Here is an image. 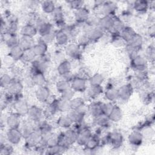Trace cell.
<instances>
[{"instance_id": "1", "label": "cell", "mask_w": 155, "mask_h": 155, "mask_svg": "<svg viewBox=\"0 0 155 155\" xmlns=\"http://www.w3.org/2000/svg\"><path fill=\"white\" fill-rule=\"evenodd\" d=\"M84 33L87 35L91 42H96L102 39L104 35L105 31L99 26L91 27L84 24Z\"/></svg>"}, {"instance_id": "2", "label": "cell", "mask_w": 155, "mask_h": 155, "mask_svg": "<svg viewBox=\"0 0 155 155\" xmlns=\"http://www.w3.org/2000/svg\"><path fill=\"white\" fill-rule=\"evenodd\" d=\"M38 33L41 37H43L53 30V25L47 19L42 17H38L35 25Z\"/></svg>"}, {"instance_id": "3", "label": "cell", "mask_w": 155, "mask_h": 155, "mask_svg": "<svg viewBox=\"0 0 155 155\" xmlns=\"http://www.w3.org/2000/svg\"><path fill=\"white\" fill-rule=\"evenodd\" d=\"M22 138L21 131L19 128H8L5 134L6 140L13 145L19 143Z\"/></svg>"}, {"instance_id": "4", "label": "cell", "mask_w": 155, "mask_h": 155, "mask_svg": "<svg viewBox=\"0 0 155 155\" xmlns=\"http://www.w3.org/2000/svg\"><path fill=\"white\" fill-rule=\"evenodd\" d=\"M24 139L25 145L27 148H34L41 142V132L39 130L36 129Z\"/></svg>"}, {"instance_id": "5", "label": "cell", "mask_w": 155, "mask_h": 155, "mask_svg": "<svg viewBox=\"0 0 155 155\" xmlns=\"http://www.w3.org/2000/svg\"><path fill=\"white\" fill-rule=\"evenodd\" d=\"M65 54L71 59H78L81 54V47L77 42H70L65 46Z\"/></svg>"}, {"instance_id": "6", "label": "cell", "mask_w": 155, "mask_h": 155, "mask_svg": "<svg viewBox=\"0 0 155 155\" xmlns=\"http://www.w3.org/2000/svg\"><path fill=\"white\" fill-rule=\"evenodd\" d=\"M70 84L71 88L74 92L82 93L85 91L87 89V79L78 75L75 76Z\"/></svg>"}, {"instance_id": "7", "label": "cell", "mask_w": 155, "mask_h": 155, "mask_svg": "<svg viewBox=\"0 0 155 155\" xmlns=\"http://www.w3.org/2000/svg\"><path fill=\"white\" fill-rule=\"evenodd\" d=\"M131 65L137 71H145L148 67V61L145 56L137 54L131 59Z\"/></svg>"}, {"instance_id": "8", "label": "cell", "mask_w": 155, "mask_h": 155, "mask_svg": "<svg viewBox=\"0 0 155 155\" xmlns=\"http://www.w3.org/2000/svg\"><path fill=\"white\" fill-rule=\"evenodd\" d=\"M118 96L119 100L127 102L133 93V87L131 84H127L122 85L118 89Z\"/></svg>"}, {"instance_id": "9", "label": "cell", "mask_w": 155, "mask_h": 155, "mask_svg": "<svg viewBox=\"0 0 155 155\" xmlns=\"http://www.w3.org/2000/svg\"><path fill=\"white\" fill-rule=\"evenodd\" d=\"M87 110L85 107L79 110H70L67 112V116L69 117L73 124L79 123L84 121L85 116Z\"/></svg>"}, {"instance_id": "10", "label": "cell", "mask_w": 155, "mask_h": 155, "mask_svg": "<svg viewBox=\"0 0 155 155\" xmlns=\"http://www.w3.org/2000/svg\"><path fill=\"white\" fill-rule=\"evenodd\" d=\"M92 135L93 133L91 130L88 127H85L78 133L76 143L79 146H84Z\"/></svg>"}, {"instance_id": "11", "label": "cell", "mask_w": 155, "mask_h": 155, "mask_svg": "<svg viewBox=\"0 0 155 155\" xmlns=\"http://www.w3.org/2000/svg\"><path fill=\"white\" fill-rule=\"evenodd\" d=\"M114 16H103L99 18L98 26L104 31H110L114 24Z\"/></svg>"}, {"instance_id": "12", "label": "cell", "mask_w": 155, "mask_h": 155, "mask_svg": "<svg viewBox=\"0 0 155 155\" xmlns=\"http://www.w3.org/2000/svg\"><path fill=\"white\" fill-rule=\"evenodd\" d=\"M13 108L16 113H18L21 116L27 115L29 106L27 101L22 97L17 99L13 103Z\"/></svg>"}, {"instance_id": "13", "label": "cell", "mask_w": 155, "mask_h": 155, "mask_svg": "<svg viewBox=\"0 0 155 155\" xmlns=\"http://www.w3.org/2000/svg\"><path fill=\"white\" fill-rule=\"evenodd\" d=\"M27 115L30 120L37 122L43 118L44 111L36 105H31L29 107Z\"/></svg>"}, {"instance_id": "14", "label": "cell", "mask_w": 155, "mask_h": 155, "mask_svg": "<svg viewBox=\"0 0 155 155\" xmlns=\"http://www.w3.org/2000/svg\"><path fill=\"white\" fill-rule=\"evenodd\" d=\"M8 128H19L21 125V116L15 112L10 114L5 120Z\"/></svg>"}, {"instance_id": "15", "label": "cell", "mask_w": 155, "mask_h": 155, "mask_svg": "<svg viewBox=\"0 0 155 155\" xmlns=\"http://www.w3.org/2000/svg\"><path fill=\"white\" fill-rule=\"evenodd\" d=\"M74 19L77 24H84L90 17L89 10L85 7H82L74 10Z\"/></svg>"}, {"instance_id": "16", "label": "cell", "mask_w": 155, "mask_h": 155, "mask_svg": "<svg viewBox=\"0 0 155 155\" xmlns=\"http://www.w3.org/2000/svg\"><path fill=\"white\" fill-rule=\"evenodd\" d=\"M108 143L111 144L115 148H117L120 147L123 142V136L122 134L117 131H113L108 134Z\"/></svg>"}, {"instance_id": "17", "label": "cell", "mask_w": 155, "mask_h": 155, "mask_svg": "<svg viewBox=\"0 0 155 155\" xmlns=\"http://www.w3.org/2000/svg\"><path fill=\"white\" fill-rule=\"evenodd\" d=\"M35 96L39 102H47L51 96L50 90L46 85L39 87L35 91Z\"/></svg>"}, {"instance_id": "18", "label": "cell", "mask_w": 155, "mask_h": 155, "mask_svg": "<svg viewBox=\"0 0 155 155\" xmlns=\"http://www.w3.org/2000/svg\"><path fill=\"white\" fill-rule=\"evenodd\" d=\"M20 130L21 131L23 138H25L28 136L31 133H32L36 130L35 122L30 120H25L21 124Z\"/></svg>"}, {"instance_id": "19", "label": "cell", "mask_w": 155, "mask_h": 155, "mask_svg": "<svg viewBox=\"0 0 155 155\" xmlns=\"http://www.w3.org/2000/svg\"><path fill=\"white\" fill-rule=\"evenodd\" d=\"M143 140V137L142 132L139 130H134L131 132L128 136V141L129 143L134 147L140 146Z\"/></svg>"}, {"instance_id": "20", "label": "cell", "mask_w": 155, "mask_h": 155, "mask_svg": "<svg viewBox=\"0 0 155 155\" xmlns=\"http://www.w3.org/2000/svg\"><path fill=\"white\" fill-rule=\"evenodd\" d=\"M32 50L36 57L44 56L47 54L48 50V44L40 38V39L38 41L37 43H36L32 48Z\"/></svg>"}, {"instance_id": "21", "label": "cell", "mask_w": 155, "mask_h": 155, "mask_svg": "<svg viewBox=\"0 0 155 155\" xmlns=\"http://www.w3.org/2000/svg\"><path fill=\"white\" fill-rule=\"evenodd\" d=\"M70 41L68 35L62 30L59 29L56 31L54 42L59 47H65Z\"/></svg>"}, {"instance_id": "22", "label": "cell", "mask_w": 155, "mask_h": 155, "mask_svg": "<svg viewBox=\"0 0 155 155\" xmlns=\"http://www.w3.org/2000/svg\"><path fill=\"white\" fill-rule=\"evenodd\" d=\"M6 90L7 93L12 95H20L23 91V85L19 81L13 79V81L6 88Z\"/></svg>"}, {"instance_id": "23", "label": "cell", "mask_w": 155, "mask_h": 155, "mask_svg": "<svg viewBox=\"0 0 155 155\" xmlns=\"http://www.w3.org/2000/svg\"><path fill=\"white\" fill-rule=\"evenodd\" d=\"M101 7L103 16H114L117 10V5L114 2L104 1Z\"/></svg>"}, {"instance_id": "24", "label": "cell", "mask_w": 155, "mask_h": 155, "mask_svg": "<svg viewBox=\"0 0 155 155\" xmlns=\"http://www.w3.org/2000/svg\"><path fill=\"white\" fill-rule=\"evenodd\" d=\"M37 34L38 30L36 26L30 23L23 25L20 29V35L22 36L33 38Z\"/></svg>"}, {"instance_id": "25", "label": "cell", "mask_w": 155, "mask_h": 155, "mask_svg": "<svg viewBox=\"0 0 155 155\" xmlns=\"http://www.w3.org/2000/svg\"><path fill=\"white\" fill-rule=\"evenodd\" d=\"M51 20L58 25L61 27V28L65 24L64 19V13L60 7L56 8L55 10L50 15Z\"/></svg>"}, {"instance_id": "26", "label": "cell", "mask_w": 155, "mask_h": 155, "mask_svg": "<svg viewBox=\"0 0 155 155\" xmlns=\"http://www.w3.org/2000/svg\"><path fill=\"white\" fill-rule=\"evenodd\" d=\"M101 138L97 134H93L92 136L87 140L85 145V150L88 151H94L100 145Z\"/></svg>"}, {"instance_id": "27", "label": "cell", "mask_w": 155, "mask_h": 155, "mask_svg": "<svg viewBox=\"0 0 155 155\" xmlns=\"http://www.w3.org/2000/svg\"><path fill=\"white\" fill-rule=\"evenodd\" d=\"M108 117L111 122H119L122 119L123 117V112L122 109L118 105H114Z\"/></svg>"}, {"instance_id": "28", "label": "cell", "mask_w": 155, "mask_h": 155, "mask_svg": "<svg viewBox=\"0 0 155 155\" xmlns=\"http://www.w3.org/2000/svg\"><path fill=\"white\" fill-rule=\"evenodd\" d=\"M86 91L89 98L95 99L104 93V89L102 85H90Z\"/></svg>"}, {"instance_id": "29", "label": "cell", "mask_w": 155, "mask_h": 155, "mask_svg": "<svg viewBox=\"0 0 155 155\" xmlns=\"http://www.w3.org/2000/svg\"><path fill=\"white\" fill-rule=\"evenodd\" d=\"M71 68L72 65L71 62L67 59H64L58 64L57 67V72L60 76H62L71 71Z\"/></svg>"}, {"instance_id": "30", "label": "cell", "mask_w": 155, "mask_h": 155, "mask_svg": "<svg viewBox=\"0 0 155 155\" xmlns=\"http://www.w3.org/2000/svg\"><path fill=\"white\" fill-rule=\"evenodd\" d=\"M104 92V97L108 101L114 102L118 100V90L114 87H108Z\"/></svg>"}, {"instance_id": "31", "label": "cell", "mask_w": 155, "mask_h": 155, "mask_svg": "<svg viewBox=\"0 0 155 155\" xmlns=\"http://www.w3.org/2000/svg\"><path fill=\"white\" fill-rule=\"evenodd\" d=\"M4 42L6 45L10 49L19 45V38L16 34H8L4 33Z\"/></svg>"}, {"instance_id": "32", "label": "cell", "mask_w": 155, "mask_h": 155, "mask_svg": "<svg viewBox=\"0 0 155 155\" xmlns=\"http://www.w3.org/2000/svg\"><path fill=\"white\" fill-rule=\"evenodd\" d=\"M24 53V50L18 45L10 49L8 52V56L14 61H17L19 60H22Z\"/></svg>"}, {"instance_id": "33", "label": "cell", "mask_w": 155, "mask_h": 155, "mask_svg": "<svg viewBox=\"0 0 155 155\" xmlns=\"http://www.w3.org/2000/svg\"><path fill=\"white\" fill-rule=\"evenodd\" d=\"M87 111L89 114L94 119L97 116L102 114L101 109V103L100 102H93L87 108Z\"/></svg>"}, {"instance_id": "34", "label": "cell", "mask_w": 155, "mask_h": 155, "mask_svg": "<svg viewBox=\"0 0 155 155\" xmlns=\"http://www.w3.org/2000/svg\"><path fill=\"white\" fill-rule=\"evenodd\" d=\"M35 41L33 38L27 37V36H21L19 38V45L25 51L27 50L31 49L35 45Z\"/></svg>"}, {"instance_id": "35", "label": "cell", "mask_w": 155, "mask_h": 155, "mask_svg": "<svg viewBox=\"0 0 155 155\" xmlns=\"http://www.w3.org/2000/svg\"><path fill=\"white\" fill-rule=\"evenodd\" d=\"M133 8L137 13H145L149 8V2L145 0L136 1L133 4Z\"/></svg>"}, {"instance_id": "36", "label": "cell", "mask_w": 155, "mask_h": 155, "mask_svg": "<svg viewBox=\"0 0 155 155\" xmlns=\"http://www.w3.org/2000/svg\"><path fill=\"white\" fill-rule=\"evenodd\" d=\"M56 124L59 128L63 129H68L72 127L73 122L67 116V114H64L60 116L56 120Z\"/></svg>"}, {"instance_id": "37", "label": "cell", "mask_w": 155, "mask_h": 155, "mask_svg": "<svg viewBox=\"0 0 155 155\" xmlns=\"http://www.w3.org/2000/svg\"><path fill=\"white\" fill-rule=\"evenodd\" d=\"M136 33V31L132 27H128V26H125L123 28V30L120 32L119 35H120V38L127 44L131 40V39L134 36V35Z\"/></svg>"}, {"instance_id": "38", "label": "cell", "mask_w": 155, "mask_h": 155, "mask_svg": "<svg viewBox=\"0 0 155 155\" xmlns=\"http://www.w3.org/2000/svg\"><path fill=\"white\" fill-rule=\"evenodd\" d=\"M31 80L33 83L39 87L45 85L46 78L44 75V73L37 72L31 75Z\"/></svg>"}, {"instance_id": "39", "label": "cell", "mask_w": 155, "mask_h": 155, "mask_svg": "<svg viewBox=\"0 0 155 155\" xmlns=\"http://www.w3.org/2000/svg\"><path fill=\"white\" fill-rule=\"evenodd\" d=\"M41 7L42 11L47 14L51 15L56 9V6L54 2L52 1H42L41 2Z\"/></svg>"}, {"instance_id": "40", "label": "cell", "mask_w": 155, "mask_h": 155, "mask_svg": "<svg viewBox=\"0 0 155 155\" xmlns=\"http://www.w3.org/2000/svg\"><path fill=\"white\" fill-rule=\"evenodd\" d=\"M71 110H79L85 107V101L81 97H74L70 101Z\"/></svg>"}, {"instance_id": "41", "label": "cell", "mask_w": 155, "mask_h": 155, "mask_svg": "<svg viewBox=\"0 0 155 155\" xmlns=\"http://www.w3.org/2000/svg\"><path fill=\"white\" fill-rule=\"evenodd\" d=\"M110 122L111 121L108 117L104 114H101L94 118V122L96 125L100 128H105L108 127Z\"/></svg>"}, {"instance_id": "42", "label": "cell", "mask_w": 155, "mask_h": 155, "mask_svg": "<svg viewBox=\"0 0 155 155\" xmlns=\"http://www.w3.org/2000/svg\"><path fill=\"white\" fill-rule=\"evenodd\" d=\"M56 105H57L58 111L59 112L65 113V112H68L69 110H71L70 101L64 100L63 99H61V97L60 99H57Z\"/></svg>"}, {"instance_id": "43", "label": "cell", "mask_w": 155, "mask_h": 155, "mask_svg": "<svg viewBox=\"0 0 155 155\" xmlns=\"http://www.w3.org/2000/svg\"><path fill=\"white\" fill-rule=\"evenodd\" d=\"M104 81V77L100 73H95L88 78L90 85H102Z\"/></svg>"}, {"instance_id": "44", "label": "cell", "mask_w": 155, "mask_h": 155, "mask_svg": "<svg viewBox=\"0 0 155 155\" xmlns=\"http://www.w3.org/2000/svg\"><path fill=\"white\" fill-rule=\"evenodd\" d=\"M67 150V149L66 148L64 147L63 146L59 144H58L57 145H55L54 147L47 148L44 153L46 154H50V155L60 154H62L64 152V151Z\"/></svg>"}, {"instance_id": "45", "label": "cell", "mask_w": 155, "mask_h": 155, "mask_svg": "<svg viewBox=\"0 0 155 155\" xmlns=\"http://www.w3.org/2000/svg\"><path fill=\"white\" fill-rule=\"evenodd\" d=\"M71 88L70 82L63 79H60L56 84V89L60 94Z\"/></svg>"}, {"instance_id": "46", "label": "cell", "mask_w": 155, "mask_h": 155, "mask_svg": "<svg viewBox=\"0 0 155 155\" xmlns=\"http://www.w3.org/2000/svg\"><path fill=\"white\" fill-rule=\"evenodd\" d=\"M18 24L16 20H12L7 23V27L5 30V32L4 33L8 34H16V31H18Z\"/></svg>"}, {"instance_id": "47", "label": "cell", "mask_w": 155, "mask_h": 155, "mask_svg": "<svg viewBox=\"0 0 155 155\" xmlns=\"http://www.w3.org/2000/svg\"><path fill=\"white\" fill-rule=\"evenodd\" d=\"M76 42L81 47H85L91 43V41L87 35L85 33H83L82 34L78 35Z\"/></svg>"}, {"instance_id": "48", "label": "cell", "mask_w": 155, "mask_h": 155, "mask_svg": "<svg viewBox=\"0 0 155 155\" xmlns=\"http://www.w3.org/2000/svg\"><path fill=\"white\" fill-rule=\"evenodd\" d=\"M36 58H37L35 54L31 48V49L24 51L22 60L25 62L31 63Z\"/></svg>"}, {"instance_id": "49", "label": "cell", "mask_w": 155, "mask_h": 155, "mask_svg": "<svg viewBox=\"0 0 155 155\" xmlns=\"http://www.w3.org/2000/svg\"><path fill=\"white\" fill-rule=\"evenodd\" d=\"M13 79L12 78V76L7 74V73H4L1 75V87L2 88H4L6 90L7 87L10 84V83L13 81Z\"/></svg>"}, {"instance_id": "50", "label": "cell", "mask_w": 155, "mask_h": 155, "mask_svg": "<svg viewBox=\"0 0 155 155\" xmlns=\"http://www.w3.org/2000/svg\"><path fill=\"white\" fill-rule=\"evenodd\" d=\"M114 104L113 102H107L105 103H101V109H102V113L104 115L108 116L110 112L111 111Z\"/></svg>"}, {"instance_id": "51", "label": "cell", "mask_w": 155, "mask_h": 155, "mask_svg": "<svg viewBox=\"0 0 155 155\" xmlns=\"http://www.w3.org/2000/svg\"><path fill=\"white\" fill-rule=\"evenodd\" d=\"M13 145L9 143H2L0 148V154L1 155H8L13 153Z\"/></svg>"}, {"instance_id": "52", "label": "cell", "mask_w": 155, "mask_h": 155, "mask_svg": "<svg viewBox=\"0 0 155 155\" xmlns=\"http://www.w3.org/2000/svg\"><path fill=\"white\" fill-rule=\"evenodd\" d=\"M154 55H155L154 47L153 45H150L148 47H147L145 50V57L147 59V61H150L153 62L154 61Z\"/></svg>"}, {"instance_id": "53", "label": "cell", "mask_w": 155, "mask_h": 155, "mask_svg": "<svg viewBox=\"0 0 155 155\" xmlns=\"http://www.w3.org/2000/svg\"><path fill=\"white\" fill-rule=\"evenodd\" d=\"M58 144H59L58 134L53 133L47 140L45 145L47 148H50V147H52L55 145H57Z\"/></svg>"}, {"instance_id": "54", "label": "cell", "mask_w": 155, "mask_h": 155, "mask_svg": "<svg viewBox=\"0 0 155 155\" xmlns=\"http://www.w3.org/2000/svg\"><path fill=\"white\" fill-rule=\"evenodd\" d=\"M75 92L71 88L64 91L62 93H61V98L66 101H70L74 97Z\"/></svg>"}, {"instance_id": "55", "label": "cell", "mask_w": 155, "mask_h": 155, "mask_svg": "<svg viewBox=\"0 0 155 155\" xmlns=\"http://www.w3.org/2000/svg\"><path fill=\"white\" fill-rule=\"evenodd\" d=\"M70 7L74 10H76L82 7H84V2L83 1L76 0V1H70L67 2Z\"/></svg>"}, {"instance_id": "56", "label": "cell", "mask_w": 155, "mask_h": 155, "mask_svg": "<svg viewBox=\"0 0 155 155\" xmlns=\"http://www.w3.org/2000/svg\"><path fill=\"white\" fill-rule=\"evenodd\" d=\"M55 33L56 31H52L50 33H48L47 35H45L43 37H41V38L47 44L51 43L53 41H54V38H55Z\"/></svg>"}, {"instance_id": "57", "label": "cell", "mask_w": 155, "mask_h": 155, "mask_svg": "<svg viewBox=\"0 0 155 155\" xmlns=\"http://www.w3.org/2000/svg\"><path fill=\"white\" fill-rule=\"evenodd\" d=\"M61 79L63 80H65L66 81H68L69 82H71L72 81V80L74 79V78L75 77V76L71 73V71L61 76Z\"/></svg>"}, {"instance_id": "58", "label": "cell", "mask_w": 155, "mask_h": 155, "mask_svg": "<svg viewBox=\"0 0 155 155\" xmlns=\"http://www.w3.org/2000/svg\"><path fill=\"white\" fill-rule=\"evenodd\" d=\"M148 33L149 34V35L150 36L154 37V24H153L148 28Z\"/></svg>"}]
</instances>
